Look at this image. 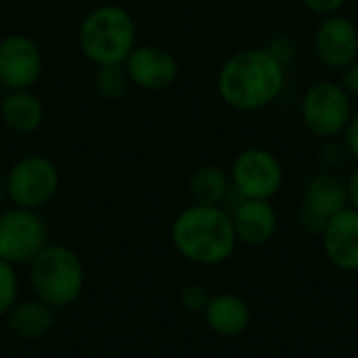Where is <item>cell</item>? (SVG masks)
<instances>
[{"label":"cell","instance_id":"d6986e66","mask_svg":"<svg viewBox=\"0 0 358 358\" xmlns=\"http://www.w3.org/2000/svg\"><path fill=\"white\" fill-rule=\"evenodd\" d=\"M130 78L124 67V63H113V65H99L94 71V92L103 101H120L128 88H130Z\"/></svg>","mask_w":358,"mask_h":358},{"label":"cell","instance_id":"2e32d148","mask_svg":"<svg viewBox=\"0 0 358 358\" xmlns=\"http://www.w3.org/2000/svg\"><path fill=\"white\" fill-rule=\"evenodd\" d=\"M8 331L19 340H40L48 336L57 325V310L46 302L38 300H19L8 315L4 317Z\"/></svg>","mask_w":358,"mask_h":358},{"label":"cell","instance_id":"30bf717a","mask_svg":"<svg viewBox=\"0 0 358 358\" xmlns=\"http://www.w3.org/2000/svg\"><path fill=\"white\" fill-rule=\"evenodd\" d=\"M44 69L40 46L25 34H8L0 40V86L6 90H31Z\"/></svg>","mask_w":358,"mask_h":358},{"label":"cell","instance_id":"5b68a950","mask_svg":"<svg viewBox=\"0 0 358 358\" xmlns=\"http://www.w3.org/2000/svg\"><path fill=\"white\" fill-rule=\"evenodd\" d=\"M352 115V96L340 82L319 80L300 99V120L304 128L321 138H340Z\"/></svg>","mask_w":358,"mask_h":358},{"label":"cell","instance_id":"9c48e42d","mask_svg":"<svg viewBox=\"0 0 358 358\" xmlns=\"http://www.w3.org/2000/svg\"><path fill=\"white\" fill-rule=\"evenodd\" d=\"M348 206L346 195V180L340 178L336 172L317 170L308 176L302 187L300 199V229L306 235H319L327 227V222L340 214Z\"/></svg>","mask_w":358,"mask_h":358},{"label":"cell","instance_id":"52a82bcc","mask_svg":"<svg viewBox=\"0 0 358 358\" xmlns=\"http://www.w3.org/2000/svg\"><path fill=\"white\" fill-rule=\"evenodd\" d=\"M233 193L239 199L271 201L283 187L285 170L281 159L264 147L241 149L229 170Z\"/></svg>","mask_w":358,"mask_h":358},{"label":"cell","instance_id":"83f0119b","mask_svg":"<svg viewBox=\"0 0 358 358\" xmlns=\"http://www.w3.org/2000/svg\"><path fill=\"white\" fill-rule=\"evenodd\" d=\"M6 201V185H4V178L0 176V206Z\"/></svg>","mask_w":358,"mask_h":358},{"label":"cell","instance_id":"4316f807","mask_svg":"<svg viewBox=\"0 0 358 358\" xmlns=\"http://www.w3.org/2000/svg\"><path fill=\"white\" fill-rule=\"evenodd\" d=\"M346 195H348V206L358 210V164L346 178Z\"/></svg>","mask_w":358,"mask_h":358},{"label":"cell","instance_id":"4fadbf2b","mask_svg":"<svg viewBox=\"0 0 358 358\" xmlns=\"http://www.w3.org/2000/svg\"><path fill=\"white\" fill-rule=\"evenodd\" d=\"M237 241L248 248H262L277 235L279 214L273 201L266 199H239L229 210Z\"/></svg>","mask_w":358,"mask_h":358},{"label":"cell","instance_id":"7a4b0ae2","mask_svg":"<svg viewBox=\"0 0 358 358\" xmlns=\"http://www.w3.org/2000/svg\"><path fill=\"white\" fill-rule=\"evenodd\" d=\"M170 241L180 258L197 266H220L239 245L231 212L224 206L201 203H191L176 214Z\"/></svg>","mask_w":358,"mask_h":358},{"label":"cell","instance_id":"277c9868","mask_svg":"<svg viewBox=\"0 0 358 358\" xmlns=\"http://www.w3.org/2000/svg\"><path fill=\"white\" fill-rule=\"evenodd\" d=\"M27 268L34 296L55 310L76 304L84 294V262L71 248L63 243H46L42 252L27 264Z\"/></svg>","mask_w":358,"mask_h":358},{"label":"cell","instance_id":"cb8c5ba5","mask_svg":"<svg viewBox=\"0 0 358 358\" xmlns=\"http://www.w3.org/2000/svg\"><path fill=\"white\" fill-rule=\"evenodd\" d=\"M340 141L344 143L348 157L358 164V111H352V115H350V120H348Z\"/></svg>","mask_w":358,"mask_h":358},{"label":"cell","instance_id":"7c38bea8","mask_svg":"<svg viewBox=\"0 0 358 358\" xmlns=\"http://www.w3.org/2000/svg\"><path fill=\"white\" fill-rule=\"evenodd\" d=\"M124 67L128 71L130 82L149 92L170 88L178 80L180 71L176 57L168 48L155 44L134 46L132 52L126 57Z\"/></svg>","mask_w":358,"mask_h":358},{"label":"cell","instance_id":"e0dca14e","mask_svg":"<svg viewBox=\"0 0 358 358\" xmlns=\"http://www.w3.org/2000/svg\"><path fill=\"white\" fill-rule=\"evenodd\" d=\"M0 120L17 134H34L44 122V105L31 90H6L0 96Z\"/></svg>","mask_w":358,"mask_h":358},{"label":"cell","instance_id":"9a60e30c","mask_svg":"<svg viewBox=\"0 0 358 358\" xmlns=\"http://www.w3.org/2000/svg\"><path fill=\"white\" fill-rule=\"evenodd\" d=\"M201 315L210 331L220 338H239L250 329L252 323L250 304L231 292L214 294Z\"/></svg>","mask_w":358,"mask_h":358},{"label":"cell","instance_id":"3957f363","mask_svg":"<svg viewBox=\"0 0 358 358\" xmlns=\"http://www.w3.org/2000/svg\"><path fill=\"white\" fill-rule=\"evenodd\" d=\"M78 46L96 67L124 63L136 46V21L120 4L94 6L80 21Z\"/></svg>","mask_w":358,"mask_h":358},{"label":"cell","instance_id":"ac0fdd59","mask_svg":"<svg viewBox=\"0 0 358 358\" xmlns=\"http://www.w3.org/2000/svg\"><path fill=\"white\" fill-rule=\"evenodd\" d=\"M189 193L193 197V203L224 206V201L233 195L231 176L220 166L206 164L193 172L189 180Z\"/></svg>","mask_w":358,"mask_h":358},{"label":"cell","instance_id":"5bb4252c","mask_svg":"<svg viewBox=\"0 0 358 358\" xmlns=\"http://www.w3.org/2000/svg\"><path fill=\"white\" fill-rule=\"evenodd\" d=\"M327 262L344 273H358V210L346 206L321 233Z\"/></svg>","mask_w":358,"mask_h":358},{"label":"cell","instance_id":"484cf974","mask_svg":"<svg viewBox=\"0 0 358 358\" xmlns=\"http://www.w3.org/2000/svg\"><path fill=\"white\" fill-rule=\"evenodd\" d=\"M340 84L350 96H358V59H355L348 67L342 69V80Z\"/></svg>","mask_w":358,"mask_h":358},{"label":"cell","instance_id":"d4e9b609","mask_svg":"<svg viewBox=\"0 0 358 358\" xmlns=\"http://www.w3.org/2000/svg\"><path fill=\"white\" fill-rule=\"evenodd\" d=\"M304 8L310 10L313 15H319V17H329V15H336L340 13L348 0H302Z\"/></svg>","mask_w":358,"mask_h":358},{"label":"cell","instance_id":"6da1fadb","mask_svg":"<svg viewBox=\"0 0 358 358\" xmlns=\"http://www.w3.org/2000/svg\"><path fill=\"white\" fill-rule=\"evenodd\" d=\"M287 67L266 48L235 50L218 69L216 92L233 111L254 113L271 107L285 90Z\"/></svg>","mask_w":358,"mask_h":358},{"label":"cell","instance_id":"8fae6325","mask_svg":"<svg viewBox=\"0 0 358 358\" xmlns=\"http://www.w3.org/2000/svg\"><path fill=\"white\" fill-rule=\"evenodd\" d=\"M313 48L327 69L342 71L358 59V25L342 13L323 17L315 29Z\"/></svg>","mask_w":358,"mask_h":358},{"label":"cell","instance_id":"44dd1931","mask_svg":"<svg viewBox=\"0 0 358 358\" xmlns=\"http://www.w3.org/2000/svg\"><path fill=\"white\" fill-rule=\"evenodd\" d=\"M348 153H346V147L340 138H329V141H323L321 149H319V164L323 170H329V172H338L344 164H346Z\"/></svg>","mask_w":358,"mask_h":358},{"label":"cell","instance_id":"7402d4cb","mask_svg":"<svg viewBox=\"0 0 358 358\" xmlns=\"http://www.w3.org/2000/svg\"><path fill=\"white\" fill-rule=\"evenodd\" d=\"M210 298H212L210 292H208L203 285H199V283H189V285H185V287L180 289V294H178L180 306H182L187 313H191V315H201V313L206 310Z\"/></svg>","mask_w":358,"mask_h":358},{"label":"cell","instance_id":"603a6c76","mask_svg":"<svg viewBox=\"0 0 358 358\" xmlns=\"http://www.w3.org/2000/svg\"><path fill=\"white\" fill-rule=\"evenodd\" d=\"M273 57H277L285 67L296 59V42L289 38V36H285V34H279V36H275V38H271V42L264 46Z\"/></svg>","mask_w":358,"mask_h":358},{"label":"cell","instance_id":"ffe728a7","mask_svg":"<svg viewBox=\"0 0 358 358\" xmlns=\"http://www.w3.org/2000/svg\"><path fill=\"white\" fill-rule=\"evenodd\" d=\"M17 302H19L17 266L0 260V319H4Z\"/></svg>","mask_w":358,"mask_h":358},{"label":"cell","instance_id":"8992f818","mask_svg":"<svg viewBox=\"0 0 358 358\" xmlns=\"http://www.w3.org/2000/svg\"><path fill=\"white\" fill-rule=\"evenodd\" d=\"M6 199L25 210H42L48 206L61 187L57 164L40 153L19 157L4 176Z\"/></svg>","mask_w":358,"mask_h":358},{"label":"cell","instance_id":"ba28073f","mask_svg":"<svg viewBox=\"0 0 358 358\" xmlns=\"http://www.w3.org/2000/svg\"><path fill=\"white\" fill-rule=\"evenodd\" d=\"M48 243V229L38 210L6 208L0 212V260L27 266Z\"/></svg>","mask_w":358,"mask_h":358}]
</instances>
